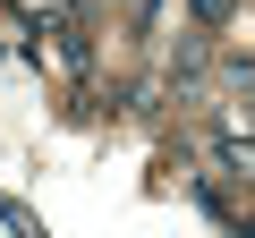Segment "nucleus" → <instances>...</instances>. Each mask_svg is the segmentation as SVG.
I'll list each match as a JSON object with an SVG mask.
<instances>
[{
	"label": "nucleus",
	"instance_id": "f03ea898",
	"mask_svg": "<svg viewBox=\"0 0 255 238\" xmlns=\"http://www.w3.org/2000/svg\"><path fill=\"white\" fill-rule=\"evenodd\" d=\"M187 9H196V26H204V34H221V26H238V0H187Z\"/></svg>",
	"mask_w": 255,
	"mask_h": 238
},
{
	"label": "nucleus",
	"instance_id": "7ed1b4c3",
	"mask_svg": "<svg viewBox=\"0 0 255 238\" xmlns=\"http://www.w3.org/2000/svg\"><path fill=\"white\" fill-rule=\"evenodd\" d=\"M221 94H255V60L230 51V60H221Z\"/></svg>",
	"mask_w": 255,
	"mask_h": 238
},
{
	"label": "nucleus",
	"instance_id": "f257e3e1",
	"mask_svg": "<svg viewBox=\"0 0 255 238\" xmlns=\"http://www.w3.org/2000/svg\"><path fill=\"white\" fill-rule=\"evenodd\" d=\"M204 68H213V43H204V34H179V43H170V94L187 102V94L204 85Z\"/></svg>",
	"mask_w": 255,
	"mask_h": 238
}]
</instances>
